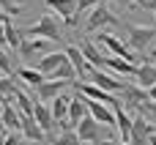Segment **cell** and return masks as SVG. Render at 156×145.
<instances>
[{
	"instance_id": "cell-17",
	"label": "cell",
	"mask_w": 156,
	"mask_h": 145,
	"mask_svg": "<svg viewBox=\"0 0 156 145\" xmlns=\"http://www.w3.org/2000/svg\"><path fill=\"white\" fill-rule=\"evenodd\" d=\"M44 3H47V8H52L58 16H63V22H69V19L77 16V3H80V0H44Z\"/></svg>"
},
{
	"instance_id": "cell-22",
	"label": "cell",
	"mask_w": 156,
	"mask_h": 145,
	"mask_svg": "<svg viewBox=\"0 0 156 145\" xmlns=\"http://www.w3.org/2000/svg\"><path fill=\"white\" fill-rule=\"evenodd\" d=\"M16 77H19L25 85H30V88H41V85L47 82V77H44L36 66H22V69L16 71Z\"/></svg>"
},
{
	"instance_id": "cell-25",
	"label": "cell",
	"mask_w": 156,
	"mask_h": 145,
	"mask_svg": "<svg viewBox=\"0 0 156 145\" xmlns=\"http://www.w3.org/2000/svg\"><path fill=\"white\" fill-rule=\"evenodd\" d=\"M80 49H82V55H85V60H88L90 66H96V69H99V66L104 63V58H101V52L96 49V44H93V41H82V47H80Z\"/></svg>"
},
{
	"instance_id": "cell-28",
	"label": "cell",
	"mask_w": 156,
	"mask_h": 145,
	"mask_svg": "<svg viewBox=\"0 0 156 145\" xmlns=\"http://www.w3.org/2000/svg\"><path fill=\"white\" fill-rule=\"evenodd\" d=\"M11 71H14V69H11V60H8V52H5V49L0 47V74H3V77H11Z\"/></svg>"
},
{
	"instance_id": "cell-35",
	"label": "cell",
	"mask_w": 156,
	"mask_h": 145,
	"mask_svg": "<svg viewBox=\"0 0 156 145\" xmlns=\"http://www.w3.org/2000/svg\"><path fill=\"white\" fill-rule=\"evenodd\" d=\"M148 96H151V101H154V104H156V85H154V88H151V90H148Z\"/></svg>"
},
{
	"instance_id": "cell-39",
	"label": "cell",
	"mask_w": 156,
	"mask_h": 145,
	"mask_svg": "<svg viewBox=\"0 0 156 145\" xmlns=\"http://www.w3.org/2000/svg\"><path fill=\"white\" fill-rule=\"evenodd\" d=\"M3 132H5V129H3V123H0V134H3Z\"/></svg>"
},
{
	"instance_id": "cell-12",
	"label": "cell",
	"mask_w": 156,
	"mask_h": 145,
	"mask_svg": "<svg viewBox=\"0 0 156 145\" xmlns=\"http://www.w3.org/2000/svg\"><path fill=\"white\" fill-rule=\"evenodd\" d=\"M69 85H74V82H60V80H47L41 88H36V101H44V104H49L52 99H58Z\"/></svg>"
},
{
	"instance_id": "cell-23",
	"label": "cell",
	"mask_w": 156,
	"mask_h": 145,
	"mask_svg": "<svg viewBox=\"0 0 156 145\" xmlns=\"http://www.w3.org/2000/svg\"><path fill=\"white\" fill-rule=\"evenodd\" d=\"M115 118H118V137L123 143H129L132 140V115L123 107H115Z\"/></svg>"
},
{
	"instance_id": "cell-16",
	"label": "cell",
	"mask_w": 156,
	"mask_h": 145,
	"mask_svg": "<svg viewBox=\"0 0 156 145\" xmlns=\"http://www.w3.org/2000/svg\"><path fill=\"white\" fill-rule=\"evenodd\" d=\"M22 137H25L27 143H33V145H41L47 140V132L36 123V118H25V115H22Z\"/></svg>"
},
{
	"instance_id": "cell-15",
	"label": "cell",
	"mask_w": 156,
	"mask_h": 145,
	"mask_svg": "<svg viewBox=\"0 0 156 145\" xmlns=\"http://www.w3.org/2000/svg\"><path fill=\"white\" fill-rule=\"evenodd\" d=\"M134 82H137L143 90H151V88L156 85V63H154V60H145L143 66H137Z\"/></svg>"
},
{
	"instance_id": "cell-33",
	"label": "cell",
	"mask_w": 156,
	"mask_h": 145,
	"mask_svg": "<svg viewBox=\"0 0 156 145\" xmlns=\"http://www.w3.org/2000/svg\"><path fill=\"white\" fill-rule=\"evenodd\" d=\"M140 5H143V8H148V11H156V0H143Z\"/></svg>"
},
{
	"instance_id": "cell-41",
	"label": "cell",
	"mask_w": 156,
	"mask_h": 145,
	"mask_svg": "<svg viewBox=\"0 0 156 145\" xmlns=\"http://www.w3.org/2000/svg\"><path fill=\"white\" fill-rule=\"evenodd\" d=\"M0 16H3V8H0Z\"/></svg>"
},
{
	"instance_id": "cell-18",
	"label": "cell",
	"mask_w": 156,
	"mask_h": 145,
	"mask_svg": "<svg viewBox=\"0 0 156 145\" xmlns=\"http://www.w3.org/2000/svg\"><path fill=\"white\" fill-rule=\"evenodd\" d=\"M63 60H66V49H63V52H49L44 60H38V66H36V69H38L44 77H49V74H55V71L60 69V63H63Z\"/></svg>"
},
{
	"instance_id": "cell-32",
	"label": "cell",
	"mask_w": 156,
	"mask_h": 145,
	"mask_svg": "<svg viewBox=\"0 0 156 145\" xmlns=\"http://www.w3.org/2000/svg\"><path fill=\"white\" fill-rule=\"evenodd\" d=\"M99 145H132V143H123V140H101Z\"/></svg>"
},
{
	"instance_id": "cell-2",
	"label": "cell",
	"mask_w": 156,
	"mask_h": 145,
	"mask_svg": "<svg viewBox=\"0 0 156 145\" xmlns=\"http://www.w3.org/2000/svg\"><path fill=\"white\" fill-rule=\"evenodd\" d=\"M49 52H55V49H52V41H47V38H22V44H19L22 60H27L33 66H38V60H44Z\"/></svg>"
},
{
	"instance_id": "cell-34",
	"label": "cell",
	"mask_w": 156,
	"mask_h": 145,
	"mask_svg": "<svg viewBox=\"0 0 156 145\" xmlns=\"http://www.w3.org/2000/svg\"><path fill=\"white\" fill-rule=\"evenodd\" d=\"M115 3H118V5H140L143 0H115Z\"/></svg>"
},
{
	"instance_id": "cell-3",
	"label": "cell",
	"mask_w": 156,
	"mask_h": 145,
	"mask_svg": "<svg viewBox=\"0 0 156 145\" xmlns=\"http://www.w3.org/2000/svg\"><path fill=\"white\" fill-rule=\"evenodd\" d=\"M154 38H156V27H148V25H129V49L145 52Z\"/></svg>"
},
{
	"instance_id": "cell-6",
	"label": "cell",
	"mask_w": 156,
	"mask_h": 145,
	"mask_svg": "<svg viewBox=\"0 0 156 145\" xmlns=\"http://www.w3.org/2000/svg\"><path fill=\"white\" fill-rule=\"evenodd\" d=\"M154 126H151V121H145L140 112L137 115H132V145H151V137H154Z\"/></svg>"
},
{
	"instance_id": "cell-19",
	"label": "cell",
	"mask_w": 156,
	"mask_h": 145,
	"mask_svg": "<svg viewBox=\"0 0 156 145\" xmlns=\"http://www.w3.org/2000/svg\"><path fill=\"white\" fill-rule=\"evenodd\" d=\"M104 66H107L110 71L121 74V77H134V74H137V66H134V63H129V60H121V58H115V55L104 58Z\"/></svg>"
},
{
	"instance_id": "cell-29",
	"label": "cell",
	"mask_w": 156,
	"mask_h": 145,
	"mask_svg": "<svg viewBox=\"0 0 156 145\" xmlns=\"http://www.w3.org/2000/svg\"><path fill=\"white\" fill-rule=\"evenodd\" d=\"M101 3H104V0H80V3H77V14H85V11L90 14V11H93L96 5H101Z\"/></svg>"
},
{
	"instance_id": "cell-14",
	"label": "cell",
	"mask_w": 156,
	"mask_h": 145,
	"mask_svg": "<svg viewBox=\"0 0 156 145\" xmlns=\"http://www.w3.org/2000/svg\"><path fill=\"white\" fill-rule=\"evenodd\" d=\"M0 123H3L5 132H22V112H19L16 104L8 101V99H5V104H3V118H0Z\"/></svg>"
},
{
	"instance_id": "cell-26",
	"label": "cell",
	"mask_w": 156,
	"mask_h": 145,
	"mask_svg": "<svg viewBox=\"0 0 156 145\" xmlns=\"http://www.w3.org/2000/svg\"><path fill=\"white\" fill-rule=\"evenodd\" d=\"M52 145H85V143L77 137L74 129H60V134L52 137Z\"/></svg>"
},
{
	"instance_id": "cell-10",
	"label": "cell",
	"mask_w": 156,
	"mask_h": 145,
	"mask_svg": "<svg viewBox=\"0 0 156 145\" xmlns=\"http://www.w3.org/2000/svg\"><path fill=\"white\" fill-rule=\"evenodd\" d=\"M66 55H69V60H71V66H74V71H77V80H80V82H88V77H90V71H93L96 66H90V63L85 60V55H82L80 47H69Z\"/></svg>"
},
{
	"instance_id": "cell-21",
	"label": "cell",
	"mask_w": 156,
	"mask_h": 145,
	"mask_svg": "<svg viewBox=\"0 0 156 145\" xmlns=\"http://www.w3.org/2000/svg\"><path fill=\"white\" fill-rule=\"evenodd\" d=\"M33 118H36V123L49 134L52 132V126H55V118H52V110H49V104H44V101H36V110H33Z\"/></svg>"
},
{
	"instance_id": "cell-20",
	"label": "cell",
	"mask_w": 156,
	"mask_h": 145,
	"mask_svg": "<svg viewBox=\"0 0 156 145\" xmlns=\"http://www.w3.org/2000/svg\"><path fill=\"white\" fill-rule=\"evenodd\" d=\"M69 107H71V96H66V93H60L58 99L49 101V110H52L55 123H63V121L69 118Z\"/></svg>"
},
{
	"instance_id": "cell-8",
	"label": "cell",
	"mask_w": 156,
	"mask_h": 145,
	"mask_svg": "<svg viewBox=\"0 0 156 145\" xmlns=\"http://www.w3.org/2000/svg\"><path fill=\"white\" fill-rule=\"evenodd\" d=\"M96 41H101L115 58H121V60H129V63H134V55H132V49H129V44H123L118 36H112V33H99L96 36Z\"/></svg>"
},
{
	"instance_id": "cell-13",
	"label": "cell",
	"mask_w": 156,
	"mask_h": 145,
	"mask_svg": "<svg viewBox=\"0 0 156 145\" xmlns=\"http://www.w3.org/2000/svg\"><path fill=\"white\" fill-rule=\"evenodd\" d=\"M88 115L101 123V126H118V118H115V110L107 107V104H99V101H88Z\"/></svg>"
},
{
	"instance_id": "cell-30",
	"label": "cell",
	"mask_w": 156,
	"mask_h": 145,
	"mask_svg": "<svg viewBox=\"0 0 156 145\" xmlns=\"http://www.w3.org/2000/svg\"><path fill=\"white\" fill-rule=\"evenodd\" d=\"M22 143H25L22 132H5V145H22Z\"/></svg>"
},
{
	"instance_id": "cell-36",
	"label": "cell",
	"mask_w": 156,
	"mask_h": 145,
	"mask_svg": "<svg viewBox=\"0 0 156 145\" xmlns=\"http://www.w3.org/2000/svg\"><path fill=\"white\" fill-rule=\"evenodd\" d=\"M3 104H5V99H0V118H3Z\"/></svg>"
},
{
	"instance_id": "cell-31",
	"label": "cell",
	"mask_w": 156,
	"mask_h": 145,
	"mask_svg": "<svg viewBox=\"0 0 156 145\" xmlns=\"http://www.w3.org/2000/svg\"><path fill=\"white\" fill-rule=\"evenodd\" d=\"M0 47L5 49V22L0 19Z\"/></svg>"
},
{
	"instance_id": "cell-42",
	"label": "cell",
	"mask_w": 156,
	"mask_h": 145,
	"mask_svg": "<svg viewBox=\"0 0 156 145\" xmlns=\"http://www.w3.org/2000/svg\"><path fill=\"white\" fill-rule=\"evenodd\" d=\"M154 60H156V55H154Z\"/></svg>"
},
{
	"instance_id": "cell-9",
	"label": "cell",
	"mask_w": 156,
	"mask_h": 145,
	"mask_svg": "<svg viewBox=\"0 0 156 145\" xmlns=\"http://www.w3.org/2000/svg\"><path fill=\"white\" fill-rule=\"evenodd\" d=\"M88 82H93L96 88H101V90H107V93H121L123 90V85L126 82H121V80H115L112 74H107V71H101V69H93L90 71V77H88Z\"/></svg>"
},
{
	"instance_id": "cell-4",
	"label": "cell",
	"mask_w": 156,
	"mask_h": 145,
	"mask_svg": "<svg viewBox=\"0 0 156 145\" xmlns=\"http://www.w3.org/2000/svg\"><path fill=\"white\" fill-rule=\"evenodd\" d=\"M101 27H118V16L110 11V5H107V3L96 5V8L88 14V30H90V33H96V30H101Z\"/></svg>"
},
{
	"instance_id": "cell-37",
	"label": "cell",
	"mask_w": 156,
	"mask_h": 145,
	"mask_svg": "<svg viewBox=\"0 0 156 145\" xmlns=\"http://www.w3.org/2000/svg\"><path fill=\"white\" fill-rule=\"evenodd\" d=\"M0 145H5V132H3V134H0Z\"/></svg>"
},
{
	"instance_id": "cell-5",
	"label": "cell",
	"mask_w": 156,
	"mask_h": 145,
	"mask_svg": "<svg viewBox=\"0 0 156 145\" xmlns=\"http://www.w3.org/2000/svg\"><path fill=\"white\" fill-rule=\"evenodd\" d=\"M77 93L80 96H85L88 101H99V104H107V107H121L118 104V99L112 96V93H107V90H101V88H96L93 82H77Z\"/></svg>"
},
{
	"instance_id": "cell-11",
	"label": "cell",
	"mask_w": 156,
	"mask_h": 145,
	"mask_svg": "<svg viewBox=\"0 0 156 145\" xmlns=\"http://www.w3.org/2000/svg\"><path fill=\"white\" fill-rule=\"evenodd\" d=\"M99 134H101V123H96L90 115L80 121V126H77V137H80L85 145H99V143H101Z\"/></svg>"
},
{
	"instance_id": "cell-7",
	"label": "cell",
	"mask_w": 156,
	"mask_h": 145,
	"mask_svg": "<svg viewBox=\"0 0 156 145\" xmlns=\"http://www.w3.org/2000/svg\"><path fill=\"white\" fill-rule=\"evenodd\" d=\"M121 99H123V104L126 107H132V110H143V104H148L151 101V96H148V90H143L137 82H126L123 85V90H121Z\"/></svg>"
},
{
	"instance_id": "cell-24",
	"label": "cell",
	"mask_w": 156,
	"mask_h": 145,
	"mask_svg": "<svg viewBox=\"0 0 156 145\" xmlns=\"http://www.w3.org/2000/svg\"><path fill=\"white\" fill-rule=\"evenodd\" d=\"M14 104H16V110L25 115V118H33V110H36V101H30V96L22 90V88H16V93H14Z\"/></svg>"
},
{
	"instance_id": "cell-43",
	"label": "cell",
	"mask_w": 156,
	"mask_h": 145,
	"mask_svg": "<svg viewBox=\"0 0 156 145\" xmlns=\"http://www.w3.org/2000/svg\"><path fill=\"white\" fill-rule=\"evenodd\" d=\"M0 99H3V96H0Z\"/></svg>"
},
{
	"instance_id": "cell-1",
	"label": "cell",
	"mask_w": 156,
	"mask_h": 145,
	"mask_svg": "<svg viewBox=\"0 0 156 145\" xmlns=\"http://www.w3.org/2000/svg\"><path fill=\"white\" fill-rule=\"evenodd\" d=\"M25 38H47V41H60V22L52 14H41L27 30Z\"/></svg>"
},
{
	"instance_id": "cell-40",
	"label": "cell",
	"mask_w": 156,
	"mask_h": 145,
	"mask_svg": "<svg viewBox=\"0 0 156 145\" xmlns=\"http://www.w3.org/2000/svg\"><path fill=\"white\" fill-rule=\"evenodd\" d=\"M41 145H52V143H41Z\"/></svg>"
},
{
	"instance_id": "cell-38",
	"label": "cell",
	"mask_w": 156,
	"mask_h": 145,
	"mask_svg": "<svg viewBox=\"0 0 156 145\" xmlns=\"http://www.w3.org/2000/svg\"><path fill=\"white\" fill-rule=\"evenodd\" d=\"M151 145H156V134H154V137H151Z\"/></svg>"
},
{
	"instance_id": "cell-27",
	"label": "cell",
	"mask_w": 156,
	"mask_h": 145,
	"mask_svg": "<svg viewBox=\"0 0 156 145\" xmlns=\"http://www.w3.org/2000/svg\"><path fill=\"white\" fill-rule=\"evenodd\" d=\"M0 8H3V14L16 16V14L22 11V3H19V0H0Z\"/></svg>"
}]
</instances>
